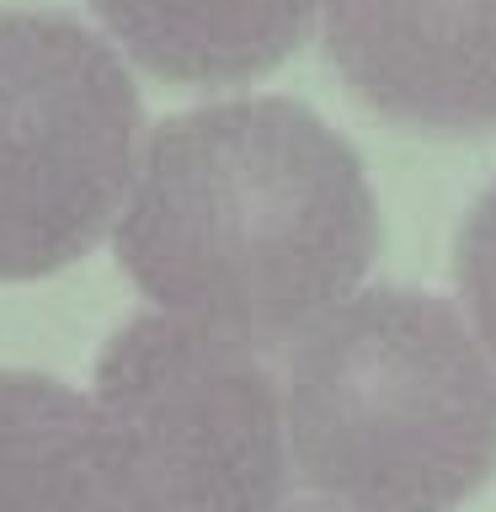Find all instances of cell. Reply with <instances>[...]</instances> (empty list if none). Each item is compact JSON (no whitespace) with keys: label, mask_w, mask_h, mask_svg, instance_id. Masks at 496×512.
Here are the masks:
<instances>
[{"label":"cell","mask_w":496,"mask_h":512,"mask_svg":"<svg viewBox=\"0 0 496 512\" xmlns=\"http://www.w3.org/2000/svg\"><path fill=\"white\" fill-rule=\"evenodd\" d=\"M118 214V262L139 294L251 352L315 326L379 251L363 160L288 96L166 118Z\"/></svg>","instance_id":"obj_1"},{"label":"cell","mask_w":496,"mask_h":512,"mask_svg":"<svg viewBox=\"0 0 496 512\" xmlns=\"http://www.w3.org/2000/svg\"><path fill=\"white\" fill-rule=\"evenodd\" d=\"M299 480L358 512H454L496 475V363L454 304L363 288L304 326L283 374Z\"/></svg>","instance_id":"obj_2"},{"label":"cell","mask_w":496,"mask_h":512,"mask_svg":"<svg viewBox=\"0 0 496 512\" xmlns=\"http://www.w3.org/2000/svg\"><path fill=\"white\" fill-rule=\"evenodd\" d=\"M144 107L123 59L59 11H0V283L80 262L118 219Z\"/></svg>","instance_id":"obj_3"},{"label":"cell","mask_w":496,"mask_h":512,"mask_svg":"<svg viewBox=\"0 0 496 512\" xmlns=\"http://www.w3.org/2000/svg\"><path fill=\"white\" fill-rule=\"evenodd\" d=\"M96 411L134 512H278L288 491L283 395L246 342L134 315L96 358Z\"/></svg>","instance_id":"obj_4"},{"label":"cell","mask_w":496,"mask_h":512,"mask_svg":"<svg viewBox=\"0 0 496 512\" xmlns=\"http://www.w3.org/2000/svg\"><path fill=\"white\" fill-rule=\"evenodd\" d=\"M326 54L379 118L438 139L496 134V0H320Z\"/></svg>","instance_id":"obj_5"},{"label":"cell","mask_w":496,"mask_h":512,"mask_svg":"<svg viewBox=\"0 0 496 512\" xmlns=\"http://www.w3.org/2000/svg\"><path fill=\"white\" fill-rule=\"evenodd\" d=\"M0 512H134L96 400L48 374L0 368Z\"/></svg>","instance_id":"obj_6"},{"label":"cell","mask_w":496,"mask_h":512,"mask_svg":"<svg viewBox=\"0 0 496 512\" xmlns=\"http://www.w3.org/2000/svg\"><path fill=\"white\" fill-rule=\"evenodd\" d=\"M102 27L176 86H240L294 54L320 0H91Z\"/></svg>","instance_id":"obj_7"},{"label":"cell","mask_w":496,"mask_h":512,"mask_svg":"<svg viewBox=\"0 0 496 512\" xmlns=\"http://www.w3.org/2000/svg\"><path fill=\"white\" fill-rule=\"evenodd\" d=\"M454 278H459L464 310H470V331L496 363V187L464 219L459 246H454Z\"/></svg>","instance_id":"obj_8"},{"label":"cell","mask_w":496,"mask_h":512,"mask_svg":"<svg viewBox=\"0 0 496 512\" xmlns=\"http://www.w3.org/2000/svg\"><path fill=\"white\" fill-rule=\"evenodd\" d=\"M299 512H358V507H299Z\"/></svg>","instance_id":"obj_9"}]
</instances>
